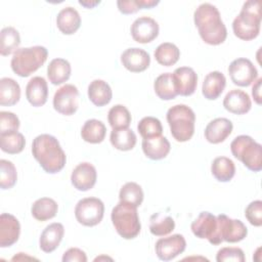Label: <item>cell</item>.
I'll list each match as a JSON object with an SVG mask.
<instances>
[{
	"instance_id": "32",
	"label": "cell",
	"mask_w": 262,
	"mask_h": 262,
	"mask_svg": "<svg viewBox=\"0 0 262 262\" xmlns=\"http://www.w3.org/2000/svg\"><path fill=\"white\" fill-rule=\"evenodd\" d=\"M110 140L112 145L122 151L131 150L136 144V135L130 128L113 129L111 132Z\"/></svg>"
},
{
	"instance_id": "2",
	"label": "cell",
	"mask_w": 262,
	"mask_h": 262,
	"mask_svg": "<svg viewBox=\"0 0 262 262\" xmlns=\"http://www.w3.org/2000/svg\"><path fill=\"white\" fill-rule=\"evenodd\" d=\"M32 154L41 168L49 174L60 172L67 162V156L58 140L50 134H41L34 138Z\"/></svg>"
},
{
	"instance_id": "21",
	"label": "cell",
	"mask_w": 262,
	"mask_h": 262,
	"mask_svg": "<svg viewBox=\"0 0 262 262\" xmlns=\"http://www.w3.org/2000/svg\"><path fill=\"white\" fill-rule=\"evenodd\" d=\"M64 234V227L59 222L47 225L39 238L40 249L44 253H51L57 249Z\"/></svg>"
},
{
	"instance_id": "40",
	"label": "cell",
	"mask_w": 262,
	"mask_h": 262,
	"mask_svg": "<svg viewBox=\"0 0 262 262\" xmlns=\"http://www.w3.org/2000/svg\"><path fill=\"white\" fill-rule=\"evenodd\" d=\"M17 180V173L12 162L8 160H0V187L2 189H10Z\"/></svg>"
},
{
	"instance_id": "45",
	"label": "cell",
	"mask_w": 262,
	"mask_h": 262,
	"mask_svg": "<svg viewBox=\"0 0 262 262\" xmlns=\"http://www.w3.org/2000/svg\"><path fill=\"white\" fill-rule=\"evenodd\" d=\"M87 256L79 248H71L63 253L62 262H86Z\"/></svg>"
},
{
	"instance_id": "6",
	"label": "cell",
	"mask_w": 262,
	"mask_h": 262,
	"mask_svg": "<svg viewBox=\"0 0 262 262\" xmlns=\"http://www.w3.org/2000/svg\"><path fill=\"white\" fill-rule=\"evenodd\" d=\"M111 219L118 234L125 239H132L140 232L141 224L137 208L130 204L120 201L113 208Z\"/></svg>"
},
{
	"instance_id": "35",
	"label": "cell",
	"mask_w": 262,
	"mask_h": 262,
	"mask_svg": "<svg viewBox=\"0 0 262 262\" xmlns=\"http://www.w3.org/2000/svg\"><path fill=\"white\" fill-rule=\"evenodd\" d=\"M20 44L19 33L13 27H5L0 32V53L2 56L11 54Z\"/></svg>"
},
{
	"instance_id": "50",
	"label": "cell",
	"mask_w": 262,
	"mask_h": 262,
	"mask_svg": "<svg viewBox=\"0 0 262 262\" xmlns=\"http://www.w3.org/2000/svg\"><path fill=\"white\" fill-rule=\"evenodd\" d=\"M24 254L25 253H18L17 255H15L14 257H12L11 258V260L12 261H17V260H27V259H29V260H32V259H35V258H33V257H30V256H27V255H25L24 256Z\"/></svg>"
},
{
	"instance_id": "19",
	"label": "cell",
	"mask_w": 262,
	"mask_h": 262,
	"mask_svg": "<svg viewBox=\"0 0 262 262\" xmlns=\"http://www.w3.org/2000/svg\"><path fill=\"white\" fill-rule=\"evenodd\" d=\"M223 106L226 111L234 115H245L251 110L252 101L247 92L239 89H232L225 95Z\"/></svg>"
},
{
	"instance_id": "28",
	"label": "cell",
	"mask_w": 262,
	"mask_h": 262,
	"mask_svg": "<svg viewBox=\"0 0 262 262\" xmlns=\"http://www.w3.org/2000/svg\"><path fill=\"white\" fill-rule=\"evenodd\" d=\"M20 98V87L18 83L11 78L0 79V104L2 106H11L16 104Z\"/></svg>"
},
{
	"instance_id": "51",
	"label": "cell",
	"mask_w": 262,
	"mask_h": 262,
	"mask_svg": "<svg viewBox=\"0 0 262 262\" xmlns=\"http://www.w3.org/2000/svg\"><path fill=\"white\" fill-rule=\"evenodd\" d=\"M101 259H110V260H113L112 258H110V257H105V256H101V257H97V258H95V260L94 261H99V260H101Z\"/></svg>"
},
{
	"instance_id": "26",
	"label": "cell",
	"mask_w": 262,
	"mask_h": 262,
	"mask_svg": "<svg viewBox=\"0 0 262 262\" xmlns=\"http://www.w3.org/2000/svg\"><path fill=\"white\" fill-rule=\"evenodd\" d=\"M88 97L94 105L104 106L111 102L113 91L105 81L96 79L88 86Z\"/></svg>"
},
{
	"instance_id": "17",
	"label": "cell",
	"mask_w": 262,
	"mask_h": 262,
	"mask_svg": "<svg viewBox=\"0 0 262 262\" xmlns=\"http://www.w3.org/2000/svg\"><path fill=\"white\" fill-rule=\"evenodd\" d=\"M20 224L16 217L8 213L0 215V247L7 248L18 241Z\"/></svg>"
},
{
	"instance_id": "1",
	"label": "cell",
	"mask_w": 262,
	"mask_h": 262,
	"mask_svg": "<svg viewBox=\"0 0 262 262\" xmlns=\"http://www.w3.org/2000/svg\"><path fill=\"white\" fill-rule=\"evenodd\" d=\"M193 21L202 40L209 45L222 44L227 30L218 8L211 3H202L193 12Z\"/></svg>"
},
{
	"instance_id": "30",
	"label": "cell",
	"mask_w": 262,
	"mask_h": 262,
	"mask_svg": "<svg viewBox=\"0 0 262 262\" xmlns=\"http://www.w3.org/2000/svg\"><path fill=\"white\" fill-rule=\"evenodd\" d=\"M58 210L57 203L50 198H41L34 202L31 208L32 216L38 221H46L55 217Z\"/></svg>"
},
{
	"instance_id": "11",
	"label": "cell",
	"mask_w": 262,
	"mask_h": 262,
	"mask_svg": "<svg viewBox=\"0 0 262 262\" xmlns=\"http://www.w3.org/2000/svg\"><path fill=\"white\" fill-rule=\"evenodd\" d=\"M228 74L233 84L241 87L250 86L258 77L256 67L250 59L245 57L232 60L228 67Z\"/></svg>"
},
{
	"instance_id": "46",
	"label": "cell",
	"mask_w": 262,
	"mask_h": 262,
	"mask_svg": "<svg viewBox=\"0 0 262 262\" xmlns=\"http://www.w3.org/2000/svg\"><path fill=\"white\" fill-rule=\"evenodd\" d=\"M117 6L123 14H133L141 9L138 0H119L117 1Z\"/></svg>"
},
{
	"instance_id": "22",
	"label": "cell",
	"mask_w": 262,
	"mask_h": 262,
	"mask_svg": "<svg viewBox=\"0 0 262 262\" xmlns=\"http://www.w3.org/2000/svg\"><path fill=\"white\" fill-rule=\"evenodd\" d=\"M26 97L33 106H42L48 98V86L43 77H33L27 84Z\"/></svg>"
},
{
	"instance_id": "12",
	"label": "cell",
	"mask_w": 262,
	"mask_h": 262,
	"mask_svg": "<svg viewBox=\"0 0 262 262\" xmlns=\"http://www.w3.org/2000/svg\"><path fill=\"white\" fill-rule=\"evenodd\" d=\"M192 233L199 238H206L212 245H219L217 239V218L212 213L203 211L190 225Z\"/></svg>"
},
{
	"instance_id": "31",
	"label": "cell",
	"mask_w": 262,
	"mask_h": 262,
	"mask_svg": "<svg viewBox=\"0 0 262 262\" xmlns=\"http://www.w3.org/2000/svg\"><path fill=\"white\" fill-rule=\"evenodd\" d=\"M212 175L220 182L230 181L235 174V165L227 157H217L211 165Z\"/></svg>"
},
{
	"instance_id": "13",
	"label": "cell",
	"mask_w": 262,
	"mask_h": 262,
	"mask_svg": "<svg viewBox=\"0 0 262 262\" xmlns=\"http://www.w3.org/2000/svg\"><path fill=\"white\" fill-rule=\"evenodd\" d=\"M186 248V242L182 234H173L157 241L155 250L158 258L162 261H170L182 254Z\"/></svg>"
},
{
	"instance_id": "16",
	"label": "cell",
	"mask_w": 262,
	"mask_h": 262,
	"mask_svg": "<svg viewBox=\"0 0 262 262\" xmlns=\"http://www.w3.org/2000/svg\"><path fill=\"white\" fill-rule=\"evenodd\" d=\"M96 179V169L88 162H83L77 165L71 175V182L73 186L80 191H87L91 189L95 185Z\"/></svg>"
},
{
	"instance_id": "39",
	"label": "cell",
	"mask_w": 262,
	"mask_h": 262,
	"mask_svg": "<svg viewBox=\"0 0 262 262\" xmlns=\"http://www.w3.org/2000/svg\"><path fill=\"white\" fill-rule=\"evenodd\" d=\"M143 196V190L136 182L125 183L119 192V199L121 202L130 204L136 208L142 204Z\"/></svg>"
},
{
	"instance_id": "42",
	"label": "cell",
	"mask_w": 262,
	"mask_h": 262,
	"mask_svg": "<svg viewBox=\"0 0 262 262\" xmlns=\"http://www.w3.org/2000/svg\"><path fill=\"white\" fill-rule=\"evenodd\" d=\"M217 262H245V254L241 248L224 247L221 248L216 255Z\"/></svg>"
},
{
	"instance_id": "4",
	"label": "cell",
	"mask_w": 262,
	"mask_h": 262,
	"mask_svg": "<svg viewBox=\"0 0 262 262\" xmlns=\"http://www.w3.org/2000/svg\"><path fill=\"white\" fill-rule=\"evenodd\" d=\"M48 51L44 46L18 48L10 61L12 71L19 77L26 78L40 69L46 61Z\"/></svg>"
},
{
	"instance_id": "47",
	"label": "cell",
	"mask_w": 262,
	"mask_h": 262,
	"mask_svg": "<svg viewBox=\"0 0 262 262\" xmlns=\"http://www.w3.org/2000/svg\"><path fill=\"white\" fill-rule=\"evenodd\" d=\"M261 82L262 79L258 78L252 87V95L257 104H261Z\"/></svg>"
},
{
	"instance_id": "27",
	"label": "cell",
	"mask_w": 262,
	"mask_h": 262,
	"mask_svg": "<svg viewBox=\"0 0 262 262\" xmlns=\"http://www.w3.org/2000/svg\"><path fill=\"white\" fill-rule=\"evenodd\" d=\"M72 73L70 62L63 58L52 59L47 67V77L53 85H60L67 82Z\"/></svg>"
},
{
	"instance_id": "25",
	"label": "cell",
	"mask_w": 262,
	"mask_h": 262,
	"mask_svg": "<svg viewBox=\"0 0 262 262\" xmlns=\"http://www.w3.org/2000/svg\"><path fill=\"white\" fill-rule=\"evenodd\" d=\"M56 26L62 34L73 35L81 26V16L74 7H64L57 13Z\"/></svg>"
},
{
	"instance_id": "49",
	"label": "cell",
	"mask_w": 262,
	"mask_h": 262,
	"mask_svg": "<svg viewBox=\"0 0 262 262\" xmlns=\"http://www.w3.org/2000/svg\"><path fill=\"white\" fill-rule=\"evenodd\" d=\"M99 3H100V1H88V0H86V1H79V4L84 6L85 8H93L96 5H98Z\"/></svg>"
},
{
	"instance_id": "44",
	"label": "cell",
	"mask_w": 262,
	"mask_h": 262,
	"mask_svg": "<svg viewBox=\"0 0 262 262\" xmlns=\"http://www.w3.org/2000/svg\"><path fill=\"white\" fill-rule=\"evenodd\" d=\"M245 217L254 226L262 225V202L256 200L251 202L245 210Z\"/></svg>"
},
{
	"instance_id": "7",
	"label": "cell",
	"mask_w": 262,
	"mask_h": 262,
	"mask_svg": "<svg viewBox=\"0 0 262 262\" xmlns=\"http://www.w3.org/2000/svg\"><path fill=\"white\" fill-rule=\"evenodd\" d=\"M231 154L253 172L262 169V146L249 135L236 136L230 143Z\"/></svg>"
},
{
	"instance_id": "5",
	"label": "cell",
	"mask_w": 262,
	"mask_h": 262,
	"mask_svg": "<svg viewBox=\"0 0 262 262\" xmlns=\"http://www.w3.org/2000/svg\"><path fill=\"white\" fill-rule=\"evenodd\" d=\"M167 122L174 139L178 142L188 141L194 133L195 115L185 104H176L167 112Z\"/></svg>"
},
{
	"instance_id": "38",
	"label": "cell",
	"mask_w": 262,
	"mask_h": 262,
	"mask_svg": "<svg viewBox=\"0 0 262 262\" xmlns=\"http://www.w3.org/2000/svg\"><path fill=\"white\" fill-rule=\"evenodd\" d=\"M131 119L130 112L123 104H116L112 106L107 114V121L113 129L129 128Z\"/></svg>"
},
{
	"instance_id": "8",
	"label": "cell",
	"mask_w": 262,
	"mask_h": 262,
	"mask_svg": "<svg viewBox=\"0 0 262 262\" xmlns=\"http://www.w3.org/2000/svg\"><path fill=\"white\" fill-rule=\"evenodd\" d=\"M104 215V205L97 198H84L75 207V217L77 221L88 227L99 224Z\"/></svg>"
},
{
	"instance_id": "20",
	"label": "cell",
	"mask_w": 262,
	"mask_h": 262,
	"mask_svg": "<svg viewBox=\"0 0 262 262\" xmlns=\"http://www.w3.org/2000/svg\"><path fill=\"white\" fill-rule=\"evenodd\" d=\"M233 125L226 118H216L212 120L205 129V138L208 142L217 144L223 142L232 132Z\"/></svg>"
},
{
	"instance_id": "9",
	"label": "cell",
	"mask_w": 262,
	"mask_h": 262,
	"mask_svg": "<svg viewBox=\"0 0 262 262\" xmlns=\"http://www.w3.org/2000/svg\"><path fill=\"white\" fill-rule=\"evenodd\" d=\"M217 218V239L222 242L237 243L243 241L248 234L247 226L238 219H231L224 214H219Z\"/></svg>"
},
{
	"instance_id": "14",
	"label": "cell",
	"mask_w": 262,
	"mask_h": 262,
	"mask_svg": "<svg viewBox=\"0 0 262 262\" xmlns=\"http://www.w3.org/2000/svg\"><path fill=\"white\" fill-rule=\"evenodd\" d=\"M159 24L149 16H140L131 25L130 32L134 41L146 44L154 41L159 35Z\"/></svg>"
},
{
	"instance_id": "33",
	"label": "cell",
	"mask_w": 262,
	"mask_h": 262,
	"mask_svg": "<svg viewBox=\"0 0 262 262\" xmlns=\"http://www.w3.org/2000/svg\"><path fill=\"white\" fill-rule=\"evenodd\" d=\"M175 228L174 219L161 212L155 213L149 218V231L156 236H164L171 233Z\"/></svg>"
},
{
	"instance_id": "43",
	"label": "cell",
	"mask_w": 262,
	"mask_h": 262,
	"mask_svg": "<svg viewBox=\"0 0 262 262\" xmlns=\"http://www.w3.org/2000/svg\"><path fill=\"white\" fill-rule=\"evenodd\" d=\"M19 128V119L11 112H0V134L16 132Z\"/></svg>"
},
{
	"instance_id": "29",
	"label": "cell",
	"mask_w": 262,
	"mask_h": 262,
	"mask_svg": "<svg viewBox=\"0 0 262 262\" xmlns=\"http://www.w3.org/2000/svg\"><path fill=\"white\" fill-rule=\"evenodd\" d=\"M106 134L105 125L96 119L87 120L82 129H81V136L82 139L88 143H100L103 141Z\"/></svg>"
},
{
	"instance_id": "34",
	"label": "cell",
	"mask_w": 262,
	"mask_h": 262,
	"mask_svg": "<svg viewBox=\"0 0 262 262\" xmlns=\"http://www.w3.org/2000/svg\"><path fill=\"white\" fill-rule=\"evenodd\" d=\"M154 55L158 63L164 67H171L178 61L180 57V50L175 44L165 42L156 48Z\"/></svg>"
},
{
	"instance_id": "48",
	"label": "cell",
	"mask_w": 262,
	"mask_h": 262,
	"mask_svg": "<svg viewBox=\"0 0 262 262\" xmlns=\"http://www.w3.org/2000/svg\"><path fill=\"white\" fill-rule=\"evenodd\" d=\"M138 3L141 9H144V8L150 9L157 6L160 3V1L159 0H138Z\"/></svg>"
},
{
	"instance_id": "24",
	"label": "cell",
	"mask_w": 262,
	"mask_h": 262,
	"mask_svg": "<svg viewBox=\"0 0 262 262\" xmlns=\"http://www.w3.org/2000/svg\"><path fill=\"white\" fill-rule=\"evenodd\" d=\"M226 86L225 76L219 71H213L207 74L202 86V93L209 100L217 99Z\"/></svg>"
},
{
	"instance_id": "41",
	"label": "cell",
	"mask_w": 262,
	"mask_h": 262,
	"mask_svg": "<svg viewBox=\"0 0 262 262\" xmlns=\"http://www.w3.org/2000/svg\"><path fill=\"white\" fill-rule=\"evenodd\" d=\"M137 130L142 138H149L162 135L163 126L159 119L155 117H144L139 121L137 125Z\"/></svg>"
},
{
	"instance_id": "23",
	"label": "cell",
	"mask_w": 262,
	"mask_h": 262,
	"mask_svg": "<svg viewBox=\"0 0 262 262\" xmlns=\"http://www.w3.org/2000/svg\"><path fill=\"white\" fill-rule=\"evenodd\" d=\"M170 149L171 145L169 140L162 135L143 138L142 140V150L150 160L158 161L166 158L170 152Z\"/></svg>"
},
{
	"instance_id": "18",
	"label": "cell",
	"mask_w": 262,
	"mask_h": 262,
	"mask_svg": "<svg viewBox=\"0 0 262 262\" xmlns=\"http://www.w3.org/2000/svg\"><path fill=\"white\" fill-rule=\"evenodd\" d=\"M121 62L129 72L140 73L149 67L150 56L141 48H128L121 54Z\"/></svg>"
},
{
	"instance_id": "3",
	"label": "cell",
	"mask_w": 262,
	"mask_h": 262,
	"mask_svg": "<svg viewBox=\"0 0 262 262\" xmlns=\"http://www.w3.org/2000/svg\"><path fill=\"white\" fill-rule=\"evenodd\" d=\"M261 26V2L246 1L239 14L232 21L233 34L241 40L251 41L258 37Z\"/></svg>"
},
{
	"instance_id": "37",
	"label": "cell",
	"mask_w": 262,
	"mask_h": 262,
	"mask_svg": "<svg viewBox=\"0 0 262 262\" xmlns=\"http://www.w3.org/2000/svg\"><path fill=\"white\" fill-rule=\"evenodd\" d=\"M26 145L25 136L19 132L0 134V147L2 151L9 155H16L23 151Z\"/></svg>"
},
{
	"instance_id": "15",
	"label": "cell",
	"mask_w": 262,
	"mask_h": 262,
	"mask_svg": "<svg viewBox=\"0 0 262 262\" xmlns=\"http://www.w3.org/2000/svg\"><path fill=\"white\" fill-rule=\"evenodd\" d=\"M172 79L178 95L189 96L194 93L198 86V75L192 68H177L172 74Z\"/></svg>"
},
{
	"instance_id": "36",
	"label": "cell",
	"mask_w": 262,
	"mask_h": 262,
	"mask_svg": "<svg viewBox=\"0 0 262 262\" xmlns=\"http://www.w3.org/2000/svg\"><path fill=\"white\" fill-rule=\"evenodd\" d=\"M154 90L159 98L162 100L174 99L178 94L172 79V73L161 74L154 83Z\"/></svg>"
},
{
	"instance_id": "10",
	"label": "cell",
	"mask_w": 262,
	"mask_h": 262,
	"mask_svg": "<svg viewBox=\"0 0 262 262\" xmlns=\"http://www.w3.org/2000/svg\"><path fill=\"white\" fill-rule=\"evenodd\" d=\"M79 106V90L73 84L58 88L53 96L54 110L64 116L74 115Z\"/></svg>"
}]
</instances>
